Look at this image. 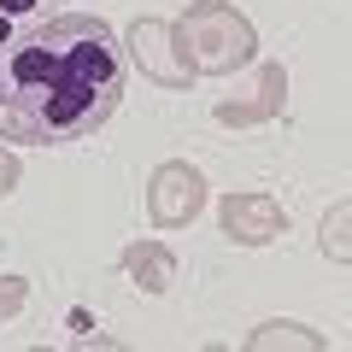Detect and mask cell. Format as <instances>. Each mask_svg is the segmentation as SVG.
Instances as JSON below:
<instances>
[{"label":"cell","instance_id":"obj_1","mask_svg":"<svg viewBox=\"0 0 352 352\" xmlns=\"http://www.w3.org/2000/svg\"><path fill=\"white\" fill-rule=\"evenodd\" d=\"M124 47L94 12H59L0 47V141H76L124 100Z\"/></svg>","mask_w":352,"mask_h":352},{"label":"cell","instance_id":"obj_2","mask_svg":"<svg viewBox=\"0 0 352 352\" xmlns=\"http://www.w3.org/2000/svg\"><path fill=\"white\" fill-rule=\"evenodd\" d=\"M176 41L188 53L194 76H229V71H241V65H252V47H258L252 24L229 6V0H194L188 18L176 24Z\"/></svg>","mask_w":352,"mask_h":352},{"label":"cell","instance_id":"obj_3","mask_svg":"<svg viewBox=\"0 0 352 352\" xmlns=\"http://www.w3.org/2000/svg\"><path fill=\"white\" fill-rule=\"evenodd\" d=\"M200 206H206V176L194 170L188 159H164L159 170H153V182H147V217H153L159 229L194 223Z\"/></svg>","mask_w":352,"mask_h":352},{"label":"cell","instance_id":"obj_4","mask_svg":"<svg viewBox=\"0 0 352 352\" xmlns=\"http://www.w3.org/2000/svg\"><path fill=\"white\" fill-rule=\"evenodd\" d=\"M129 59L159 88H188L194 82V65L182 53V41H176V24H164V18H135V30H129Z\"/></svg>","mask_w":352,"mask_h":352},{"label":"cell","instance_id":"obj_5","mask_svg":"<svg viewBox=\"0 0 352 352\" xmlns=\"http://www.w3.org/2000/svg\"><path fill=\"white\" fill-rule=\"evenodd\" d=\"M217 217H223V235H229V241H241V247H264V241H276L282 229H288V212H282V200H276V194H258V188L229 194Z\"/></svg>","mask_w":352,"mask_h":352},{"label":"cell","instance_id":"obj_6","mask_svg":"<svg viewBox=\"0 0 352 352\" xmlns=\"http://www.w3.org/2000/svg\"><path fill=\"white\" fill-rule=\"evenodd\" d=\"M282 100H288V71H282V65H258L252 82L241 88L235 100H217V124H235V129L264 124V118L282 112Z\"/></svg>","mask_w":352,"mask_h":352},{"label":"cell","instance_id":"obj_7","mask_svg":"<svg viewBox=\"0 0 352 352\" xmlns=\"http://www.w3.org/2000/svg\"><path fill=\"white\" fill-rule=\"evenodd\" d=\"M124 270L135 276V288H147V294H170V282H176V258H170V247H159V241L124 247Z\"/></svg>","mask_w":352,"mask_h":352},{"label":"cell","instance_id":"obj_8","mask_svg":"<svg viewBox=\"0 0 352 352\" xmlns=\"http://www.w3.org/2000/svg\"><path fill=\"white\" fill-rule=\"evenodd\" d=\"M47 18H59V0H0V47L24 30L47 24Z\"/></svg>","mask_w":352,"mask_h":352},{"label":"cell","instance_id":"obj_9","mask_svg":"<svg viewBox=\"0 0 352 352\" xmlns=\"http://www.w3.org/2000/svg\"><path fill=\"white\" fill-rule=\"evenodd\" d=\"M247 346L252 352H270V346H323V335H305L300 323H264Z\"/></svg>","mask_w":352,"mask_h":352},{"label":"cell","instance_id":"obj_10","mask_svg":"<svg viewBox=\"0 0 352 352\" xmlns=\"http://www.w3.org/2000/svg\"><path fill=\"white\" fill-rule=\"evenodd\" d=\"M346 223H352V206L340 200L335 212L323 217V252H329L335 264H346V258H352V247H346Z\"/></svg>","mask_w":352,"mask_h":352},{"label":"cell","instance_id":"obj_11","mask_svg":"<svg viewBox=\"0 0 352 352\" xmlns=\"http://www.w3.org/2000/svg\"><path fill=\"white\" fill-rule=\"evenodd\" d=\"M24 300H30V282L24 276H0V323L24 311Z\"/></svg>","mask_w":352,"mask_h":352},{"label":"cell","instance_id":"obj_12","mask_svg":"<svg viewBox=\"0 0 352 352\" xmlns=\"http://www.w3.org/2000/svg\"><path fill=\"white\" fill-rule=\"evenodd\" d=\"M12 188H18V159H12L6 147H0V200H6Z\"/></svg>","mask_w":352,"mask_h":352}]
</instances>
